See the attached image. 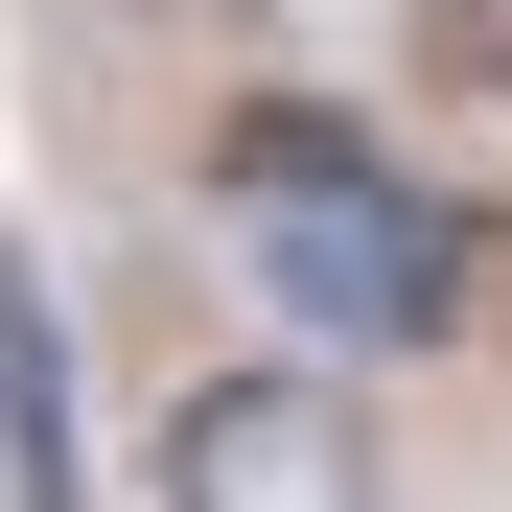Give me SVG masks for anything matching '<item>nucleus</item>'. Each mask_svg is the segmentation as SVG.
<instances>
[{"mask_svg": "<svg viewBox=\"0 0 512 512\" xmlns=\"http://www.w3.org/2000/svg\"><path fill=\"white\" fill-rule=\"evenodd\" d=\"M187 187L233 210V256L280 280L303 350H443V326H466V210L419 187L350 94H233Z\"/></svg>", "mask_w": 512, "mask_h": 512, "instance_id": "f257e3e1", "label": "nucleus"}, {"mask_svg": "<svg viewBox=\"0 0 512 512\" xmlns=\"http://www.w3.org/2000/svg\"><path fill=\"white\" fill-rule=\"evenodd\" d=\"M396 443H373V373L350 350H210L187 396H163V512H373Z\"/></svg>", "mask_w": 512, "mask_h": 512, "instance_id": "f03ea898", "label": "nucleus"}, {"mask_svg": "<svg viewBox=\"0 0 512 512\" xmlns=\"http://www.w3.org/2000/svg\"><path fill=\"white\" fill-rule=\"evenodd\" d=\"M0 512H94V419H70V303L0 233Z\"/></svg>", "mask_w": 512, "mask_h": 512, "instance_id": "7ed1b4c3", "label": "nucleus"}, {"mask_svg": "<svg viewBox=\"0 0 512 512\" xmlns=\"http://www.w3.org/2000/svg\"><path fill=\"white\" fill-rule=\"evenodd\" d=\"M419 70H466V94H512V0H443V24H419Z\"/></svg>", "mask_w": 512, "mask_h": 512, "instance_id": "20e7f679", "label": "nucleus"}]
</instances>
